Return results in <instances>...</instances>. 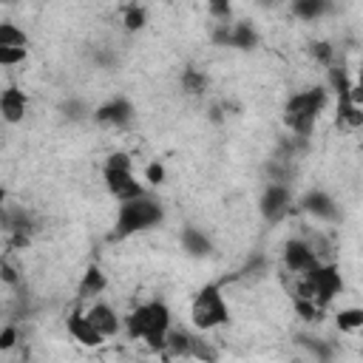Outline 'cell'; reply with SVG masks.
I'll list each match as a JSON object with an SVG mask.
<instances>
[{
	"label": "cell",
	"instance_id": "cell-1",
	"mask_svg": "<svg viewBox=\"0 0 363 363\" xmlns=\"http://www.w3.org/2000/svg\"><path fill=\"white\" fill-rule=\"evenodd\" d=\"M173 329V312L162 298H150L136 303L125 315V332L130 340H142L153 352H164L167 335Z\"/></svg>",
	"mask_w": 363,
	"mask_h": 363
},
{
	"label": "cell",
	"instance_id": "cell-2",
	"mask_svg": "<svg viewBox=\"0 0 363 363\" xmlns=\"http://www.w3.org/2000/svg\"><path fill=\"white\" fill-rule=\"evenodd\" d=\"M326 102H329V88L326 85H309V88H301V91L289 94L286 102H284V111H281V119H284L286 130L295 139H309L320 113L326 111Z\"/></svg>",
	"mask_w": 363,
	"mask_h": 363
},
{
	"label": "cell",
	"instance_id": "cell-3",
	"mask_svg": "<svg viewBox=\"0 0 363 363\" xmlns=\"http://www.w3.org/2000/svg\"><path fill=\"white\" fill-rule=\"evenodd\" d=\"M162 221H164V204L150 193L119 201L116 216H113V230H111L108 241H128L139 233H147V230L159 227Z\"/></svg>",
	"mask_w": 363,
	"mask_h": 363
},
{
	"label": "cell",
	"instance_id": "cell-4",
	"mask_svg": "<svg viewBox=\"0 0 363 363\" xmlns=\"http://www.w3.org/2000/svg\"><path fill=\"white\" fill-rule=\"evenodd\" d=\"M102 182H105L108 196L116 199V201H128V199H136V196L147 193V187L133 173L130 153H125V150H113V153L105 156V162H102Z\"/></svg>",
	"mask_w": 363,
	"mask_h": 363
},
{
	"label": "cell",
	"instance_id": "cell-5",
	"mask_svg": "<svg viewBox=\"0 0 363 363\" xmlns=\"http://www.w3.org/2000/svg\"><path fill=\"white\" fill-rule=\"evenodd\" d=\"M190 323L199 332H213L230 323V306L221 284H204L190 301Z\"/></svg>",
	"mask_w": 363,
	"mask_h": 363
},
{
	"label": "cell",
	"instance_id": "cell-6",
	"mask_svg": "<svg viewBox=\"0 0 363 363\" xmlns=\"http://www.w3.org/2000/svg\"><path fill=\"white\" fill-rule=\"evenodd\" d=\"M295 281H298V295L315 298L323 309L343 292V275L335 261H320L315 269H309L306 275H301Z\"/></svg>",
	"mask_w": 363,
	"mask_h": 363
},
{
	"label": "cell",
	"instance_id": "cell-7",
	"mask_svg": "<svg viewBox=\"0 0 363 363\" xmlns=\"http://www.w3.org/2000/svg\"><path fill=\"white\" fill-rule=\"evenodd\" d=\"M213 45L218 48H233V51H255L261 45V34L250 20H230V23H216L210 31Z\"/></svg>",
	"mask_w": 363,
	"mask_h": 363
},
{
	"label": "cell",
	"instance_id": "cell-8",
	"mask_svg": "<svg viewBox=\"0 0 363 363\" xmlns=\"http://www.w3.org/2000/svg\"><path fill=\"white\" fill-rule=\"evenodd\" d=\"M295 207L289 182H267L258 196V213L267 224H281Z\"/></svg>",
	"mask_w": 363,
	"mask_h": 363
},
{
	"label": "cell",
	"instance_id": "cell-9",
	"mask_svg": "<svg viewBox=\"0 0 363 363\" xmlns=\"http://www.w3.org/2000/svg\"><path fill=\"white\" fill-rule=\"evenodd\" d=\"M320 261H323V258H320V252L315 250L312 241H306V238H286V241H284L281 264H284V269H286L289 275L301 278V275H306L309 269H315Z\"/></svg>",
	"mask_w": 363,
	"mask_h": 363
},
{
	"label": "cell",
	"instance_id": "cell-10",
	"mask_svg": "<svg viewBox=\"0 0 363 363\" xmlns=\"http://www.w3.org/2000/svg\"><path fill=\"white\" fill-rule=\"evenodd\" d=\"M133 119H136V105L128 96H111L94 108V122L99 128L122 130V128H130Z\"/></svg>",
	"mask_w": 363,
	"mask_h": 363
},
{
	"label": "cell",
	"instance_id": "cell-11",
	"mask_svg": "<svg viewBox=\"0 0 363 363\" xmlns=\"http://www.w3.org/2000/svg\"><path fill=\"white\" fill-rule=\"evenodd\" d=\"M295 207H298L303 216L315 218L318 224H337V221H340V207H337V201H335L326 190H320V187L306 190V193L295 201Z\"/></svg>",
	"mask_w": 363,
	"mask_h": 363
},
{
	"label": "cell",
	"instance_id": "cell-12",
	"mask_svg": "<svg viewBox=\"0 0 363 363\" xmlns=\"http://www.w3.org/2000/svg\"><path fill=\"white\" fill-rule=\"evenodd\" d=\"M65 329H68V335L79 343V346H88V349H96V346H102L108 337L91 323V318L85 315V309L82 306H74L71 312H68V318H65Z\"/></svg>",
	"mask_w": 363,
	"mask_h": 363
},
{
	"label": "cell",
	"instance_id": "cell-13",
	"mask_svg": "<svg viewBox=\"0 0 363 363\" xmlns=\"http://www.w3.org/2000/svg\"><path fill=\"white\" fill-rule=\"evenodd\" d=\"M85 315L91 318V323L105 335V337H116L125 329V318L105 301H94L91 306H85Z\"/></svg>",
	"mask_w": 363,
	"mask_h": 363
},
{
	"label": "cell",
	"instance_id": "cell-14",
	"mask_svg": "<svg viewBox=\"0 0 363 363\" xmlns=\"http://www.w3.org/2000/svg\"><path fill=\"white\" fill-rule=\"evenodd\" d=\"M179 247H182V252L190 255V258H210L213 250H216L213 238H210L201 227H196V224H184V227H182V233H179Z\"/></svg>",
	"mask_w": 363,
	"mask_h": 363
},
{
	"label": "cell",
	"instance_id": "cell-15",
	"mask_svg": "<svg viewBox=\"0 0 363 363\" xmlns=\"http://www.w3.org/2000/svg\"><path fill=\"white\" fill-rule=\"evenodd\" d=\"M28 113V96L17 88V85H9L3 94H0V116L6 125H20Z\"/></svg>",
	"mask_w": 363,
	"mask_h": 363
},
{
	"label": "cell",
	"instance_id": "cell-16",
	"mask_svg": "<svg viewBox=\"0 0 363 363\" xmlns=\"http://www.w3.org/2000/svg\"><path fill=\"white\" fill-rule=\"evenodd\" d=\"M108 289V275L102 272L99 264H88L79 284H77V301L85 303V301H96L102 292Z\"/></svg>",
	"mask_w": 363,
	"mask_h": 363
},
{
	"label": "cell",
	"instance_id": "cell-17",
	"mask_svg": "<svg viewBox=\"0 0 363 363\" xmlns=\"http://www.w3.org/2000/svg\"><path fill=\"white\" fill-rule=\"evenodd\" d=\"M335 111H337V125L343 128H363V105L349 94L335 96Z\"/></svg>",
	"mask_w": 363,
	"mask_h": 363
},
{
	"label": "cell",
	"instance_id": "cell-18",
	"mask_svg": "<svg viewBox=\"0 0 363 363\" xmlns=\"http://www.w3.org/2000/svg\"><path fill=\"white\" fill-rule=\"evenodd\" d=\"M332 9H335V0H289V11L303 23L323 20L326 14H332Z\"/></svg>",
	"mask_w": 363,
	"mask_h": 363
},
{
	"label": "cell",
	"instance_id": "cell-19",
	"mask_svg": "<svg viewBox=\"0 0 363 363\" xmlns=\"http://www.w3.org/2000/svg\"><path fill=\"white\" fill-rule=\"evenodd\" d=\"M193 346H196V335L187 329H170L167 335V346H164V357H193Z\"/></svg>",
	"mask_w": 363,
	"mask_h": 363
},
{
	"label": "cell",
	"instance_id": "cell-20",
	"mask_svg": "<svg viewBox=\"0 0 363 363\" xmlns=\"http://www.w3.org/2000/svg\"><path fill=\"white\" fill-rule=\"evenodd\" d=\"M292 340H295L312 360H332V357H335V349L329 346L326 337H318V335H309V332H298Z\"/></svg>",
	"mask_w": 363,
	"mask_h": 363
},
{
	"label": "cell",
	"instance_id": "cell-21",
	"mask_svg": "<svg viewBox=\"0 0 363 363\" xmlns=\"http://www.w3.org/2000/svg\"><path fill=\"white\" fill-rule=\"evenodd\" d=\"M179 85H182V91H184L187 96H204L207 88H210V79H207V74L199 71L196 65H187V68L182 71V77H179Z\"/></svg>",
	"mask_w": 363,
	"mask_h": 363
},
{
	"label": "cell",
	"instance_id": "cell-22",
	"mask_svg": "<svg viewBox=\"0 0 363 363\" xmlns=\"http://www.w3.org/2000/svg\"><path fill=\"white\" fill-rule=\"evenodd\" d=\"M147 26V9L142 6V3H136V0H130L125 9H122V28L128 31V34H136V31H142Z\"/></svg>",
	"mask_w": 363,
	"mask_h": 363
},
{
	"label": "cell",
	"instance_id": "cell-23",
	"mask_svg": "<svg viewBox=\"0 0 363 363\" xmlns=\"http://www.w3.org/2000/svg\"><path fill=\"white\" fill-rule=\"evenodd\" d=\"M335 326L346 335H354L363 329V306H343L340 312H335Z\"/></svg>",
	"mask_w": 363,
	"mask_h": 363
},
{
	"label": "cell",
	"instance_id": "cell-24",
	"mask_svg": "<svg viewBox=\"0 0 363 363\" xmlns=\"http://www.w3.org/2000/svg\"><path fill=\"white\" fill-rule=\"evenodd\" d=\"M306 54H309L312 62H318L320 68H329V65L337 60V51H335V45H332L329 40H312V43L306 45Z\"/></svg>",
	"mask_w": 363,
	"mask_h": 363
},
{
	"label": "cell",
	"instance_id": "cell-25",
	"mask_svg": "<svg viewBox=\"0 0 363 363\" xmlns=\"http://www.w3.org/2000/svg\"><path fill=\"white\" fill-rule=\"evenodd\" d=\"M295 312L306 323H320L323 320V306L315 298H306V295H295Z\"/></svg>",
	"mask_w": 363,
	"mask_h": 363
},
{
	"label": "cell",
	"instance_id": "cell-26",
	"mask_svg": "<svg viewBox=\"0 0 363 363\" xmlns=\"http://www.w3.org/2000/svg\"><path fill=\"white\" fill-rule=\"evenodd\" d=\"M60 113H62L68 122H85V119H94V111H91L82 99H77V96L65 99V102L60 105Z\"/></svg>",
	"mask_w": 363,
	"mask_h": 363
},
{
	"label": "cell",
	"instance_id": "cell-27",
	"mask_svg": "<svg viewBox=\"0 0 363 363\" xmlns=\"http://www.w3.org/2000/svg\"><path fill=\"white\" fill-rule=\"evenodd\" d=\"M0 45H28V34L17 23L6 20L0 23Z\"/></svg>",
	"mask_w": 363,
	"mask_h": 363
},
{
	"label": "cell",
	"instance_id": "cell-28",
	"mask_svg": "<svg viewBox=\"0 0 363 363\" xmlns=\"http://www.w3.org/2000/svg\"><path fill=\"white\" fill-rule=\"evenodd\" d=\"M26 57H28V45H0V65L6 68L26 62Z\"/></svg>",
	"mask_w": 363,
	"mask_h": 363
},
{
	"label": "cell",
	"instance_id": "cell-29",
	"mask_svg": "<svg viewBox=\"0 0 363 363\" xmlns=\"http://www.w3.org/2000/svg\"><path fill=\"white\" fill-rule=\"evenodd\" d=\"M210 17L216 23H230L233 20V0H207Z\"/></svg>",
	"mask_w": 363,
	"mask_h": 363
},
{
	"label": "cell",
	"instance_id": "cell-30",
	"mask_svg": "<svg viewBox=\"0 0 363 363\" xmlns=\"http://www.w3.org/2000/svg\"><path fill=\"white\" fill-rule=\"evenodd\" d=\"M241 278H264L267 275V258L264 255H252L241 269H238Z\"/></svg>",
	"mask_w": 363,
	"mask_h": 363
},
{
	"label": "cell",
	"instance_id": "cell-31",
	"mask_svg": "<svg viewBox=\"0 0 363 363\" xmlns=\"http://www.w3.org/2000/svg\"><path fill=\"white\" fill-rule=\"evenodd\" d=\"M164 179H167V170H164V164H162L159 159H153V162L145 164V182H147L150 187L164 184Z\"/></svg>",
	"mask_w": 363,
	"mask_h": 363
},
{
	"label": "cell",
	"instance_id": "cell-32",
	"mask_svg": "<svg viewBox=\"0 0 363 363\" xmlns=\"http://www.w3.org/2000/svg\"><path fill=\"white\" fill-rule=\"evenodd\" d=\"M17 340H20V329H17V323H6V326L0 329V352L14 349Z\"/></svg>",
	"mask_w": 363,
	"mask_h": 363
},
{
	"label": "cell",
	"instance_id": "cell-33",
	"mask_svg": "<svg viewBox=\"0 0 363 363\" xmlns=\"http://www.w3.org/2000/svg\"><path fill=\"white\" fill-rule=\"evenodd\" d=\"M0 278H3L6 286H17V284H20V275H17V269L11 267V261H3V264H0Z\"/></svg>",
	"mask_w": 363,
	"mask_h": 363
},
{
	"label": "cell",
	"instance_id": "cell-34",
	"mask_svg": "<svg viewBox=\"0 0 363 363\" xmlns=\"http://www.w3.org/2000/svg\"><path fill=\"white\" fill-rule=\"evenodd\" d=\"M352 96L363 105V54H360V62H357V71H354V82H352Z\"/></svg>",
	"mask_w": 363,
	"mask_h": 363
},
{
	"label": "cell",
	"instance_id": "cell-35",
	"mask_svg": "<svg viewBox=\"0 0 363 363\" xmlns=\"http://www.w3.org/2000/svg\"><path fill=\"white\" fill-rule=\"evenodd\" d=\"M255 3H258V6H261V9H272V6H275V3H278V0H255Z\"/></svg>",
	"mask_w": 363,
	"mask_h": 363
},
{
	"label": "cell",
	"instance_id": "cell-36",
	"mask_svg": "<svg viewBox=\"0 0 363 363\" xmlns=\"http://www.w3.org/2000/svg\"><path fill=\"white\" fill-rule=\"evenodd\" d=\"M0 3H17V0H0Z\"/></svg>",
	"mask_w": 363,
	"mask_h": 363
},
{
	"label": "cell",
	"instance_id": "cell-37",
	"mask_svg": "<svg viewBox=\"0 0 363 363\" xmlns=\"http://www.w3.org/2000/svg\"><path fill=\"white\" fill-rule=\"evenodd\" d=\"M360 150H363V139H360Z\"/></svg>",
	"mask_w": 363,
	"mask_h": 363
}]
</instances>
